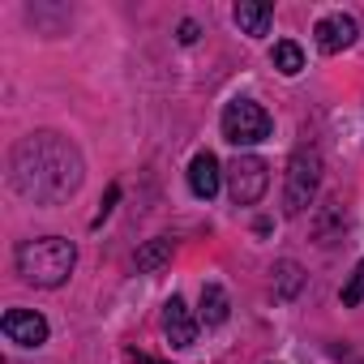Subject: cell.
<instances>
[{"instance_id":"obj_1","label":"cell","mask_w":364,"mask_h":364,"mask_svg":"<svg viewBox=\"0 0 364 364\" xmlns=\"http://www.w3.org/2000/svg\"><path fill=\"white\" fill-rule=\"evenodd\" d=\"M82 176H86L82 150L65 133H52V129L22 137L9 154L14 189L35 206H60L65 198H73L82 189Z\"/></svg>"},{"instance_id":"obj_2","label":"cell","mask_w":364,"mask_h":364,"mask_svg":"<svg viewBox=\"0 0 364 364\" xmlns=\"http://www.w3.org/2000/svg\"><path fill=\"white\" fill-rule=\"evenodd\" d=\"M14 262H18V274L26 283H35V287H60L73 274V266H77V249L65 236H39V240L18 245Z\"/></svg>"},{"instance_id":"obj_3","label":"cell","mask_w":364,"mask_h":364,"mask_svg":"<svg viewBox=\"0 0 364 364\" xmlns=\"http://www.w3.org/2000/svg\"><path fill=\"white\" fill-rule=\"evenodd\" d=\"M317 185H321V154L313 146H300L291 159H287V180H283V215H304L317 198Z\"/></svg>"},{"instance_id":"obj_4","label":"cell","mask_w":364,"mask_h":364,"mask_svg":"<svg viewBox=\"0 0 364 364\" xmlns=\"http://www.w3.org/2000/svg\"><path fill=\"white\" fill-rule=\"evenodd\" d=\"M270 129H274V120L257 99H232L223 107V137L232 146H257L270 137Z\"/></svg>"},{"instance_id":"obj_5","label":"cell","mask_w":364,"mask_h":364,"mask_svg":"<svg viewBox=\"0 0 364 364\" xmlns=\"http://www.w3.org/2000/svg\"><path fill=\"white\" fill-rule=\"evenodd\" d=\"M228 189L236 206H257L270 189V167L257 154H236V163L228 167Z\"/></svg>"},{"instance_id":"obj_6","label":"cell","mask_w":364,"mask_h":364,"mask_svg":"<svg viewBox=\"0 0 364 364\" xmlns=\"http://www.w3.org/2000/svg\"><path fill=\"white\" fill-rule=\"evenodd\" d=\"M0 330H5V338L18 343V347H43L48 343V317L35 313V309H9L0 317Z\"/></svg>"},{"instance_id":"obj_7","label":"cell","mask_w":364,"mask_h":364,"mask_svg":"<svg viewBox=\"0 0 364 364\" xmlns=\"http://www.w3.org/2000/svg\"><path fill=\"white\" fill-rule=\"evenodd\" d=\"M355 35H360V26H355V18H347V14H326V18L313 26V43H317V52H326V56L347 52V48L355 43Z\"/></svg>"},{"instance_id":"obj_8","label":"cell","mask_w":364,"mask_h":364,"mask_svg":"<svg viewBox=\"0 0 364 364\" xmlns=\"http://www.w3.org/2000/svg\"><path fill=\"white\" fill-rule=\"evenodd\" d=\"M163 334H167V343L171 347H193V338H198V317L189 313V304L180 300V296H171L167 304H163Z\"/></svg>"},{"instance_id":"obj_9","label":"cell","mask_w":364,"mask_h":364,"mask_svg":"<svg viewBox=\"0 0 364 364\" xmlns=\"http://www.w3.org/2000/svg\"><path fill=\"white\" fill-rule=\"evenodd\" d=\"M219 180H223L219 159H215L210 150H198V154H193V163H189V189H193V198L210 202V198L219 193Z\"/></svg>"},{"instance_id":"obj_10","label":"cell","mask_w":364,"mask_h":364,"mask_svg":"<svg viewBox=\"0 0 364 364\" xmlns=\"http://www.w3.org/2000/svg\"><path fill=\"white\" fill-rule=\"evenodd\" d=\"M270 22H274V9L262 5V0H240V5H236V26H240L249 39H262V35L270 31Z\"/></svg>"},{"instance_id":"obj_11","label":"cell","mask_w":364,"mask_h":364,"mask_svg":"<svg viewBox=\"0 0 364 364\" xmlns=\"http://www.w3.org/2000/svg\"><path fill=\"white\" fill-rule=\"evenodd\" d=\"M228 317H232V300H228V291H223L219 283H206V287H202L198 321H202V326H223Z\"/></svg>"},{"instance_id":"obj_12","label":"cell","mask_w":364,"mask_h":364,"mask_svg":"<svg viewBox=\"0 0 364 364\" xmlns=\"http://www.w3.org/2000/svg\"><path fill=\"white\" fill-rule=\"evenodd\" d=\"M300 287H304V270H300V262H274V291H279V300H296L300 296Z\"/></svg>"},{"instance_id":"obj_13","label":"cell","mask_w":364,"mask_h":364,"mask_svg":"<svg viewBox=\"0 0 364 364\" xmlns=\"http://www.w3.org/2000/svg\"><path fill=\"white\" fill-rule=\"evenodd\" d=\"M270 60H274V69H279L283 77H296V73L304 69V52H300V43H291V39H279L274 52H270Z\"/></svg>"},{"instance_id":"obj_14","label":"cell","mask_w":364,"mask_h":364,"mask_svg":"<svg viewBox=\"0 0 364 364\" xmlns=\"http://www.w3.org/2000/svg\"><path fill=\"white\" fill-rule=\"evenodd\" d=\"M171 262V240L167 236H159V240H150L146 249H137V270L141 274H150V270H159V266H167Z\"/></svg>"},{"instance_id":"obj_15","label":"cell","mask_w":364,"mask_h":364,"mask_svg":"<svg viewBox=\"0 0 364 364\" xmlns=\"http://www.w3.org/2000/svg\"><path fill=\"white\" fill-rule=\"evenodd\" d=\"M343 304H347V309H355V304H364V262H355V270H351V279L343 283Z\"/></svg>"},{"instance_id":"obj_16","label":"cell","mask_w":364,"mask_h":364,"mask_svg":"<svg viewBox=\"0 0 364 364\" xmlns=\"http://www.w3.org/2000/svg\"><path fill=\"white\" fill-rule=\"evenodd\" d=\"M116 198H120V185H112V189H107V198H103V206H99V215H95V228H99V223H103V219L112 215V206H116Z\"/></svg>"},{"instance_id":"obj_17","label":"cell","mask_w":364,"mask_h":364,"mask_svg":"<svg viewBox=\"0 0 364 364\" xmlns=\"http://www.w3.org/2000/svg\"><path fill=\"white\" fill-rule=\"evenodd\" d=\"M198 35H202L198 22H180V35H176V39H180V43H198Z\"/></svg>"},{"instance_id":"obj_18","label":"cell","mask_w":364,"mask_h":364,"mask_svg":"<svg viewBox=\"0 0 364 364\" xmlns=\"http://www.w3.org/2000/svg\"><path fill=\"white\" fill-rule=\"evenodd\" d=\"M129 360H133V364H154V360H150V355H141V351H129Z\"/></svg>"},{"instance_id":"obj_19","label":"cell","mask_w":364,"mask_h":364,"mask_svg":"<svg viewBox=\"0 0 364 364\" xmlns=\"http://www.w3.org/2000/svg\"><path fill=\"white\" fill-rule=\"evenodd\" d=\"M351 364H364V360H351Z\"/></svg>"}]
</instances>
